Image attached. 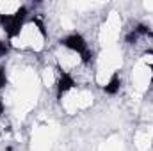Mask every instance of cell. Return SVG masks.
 Wrapping results in <instances>:
<instances>
[{"instance_id": "1", "label": "cell", "mask_w": 153, "mask_h": 151, "mask_svg": "<svg viewBox=\"0 0 153 151\" xmlns=\"http://www.w3.org/2000/svg\"><path fill=\"white\" fill-rule=\"evenodd\" d=\"M9 52H11V43L7 39H0V59L7 57Z\"/></svg>"}, {"instance_id": "2", "label": "cell", "mask_w": 153, "mask_h": 151, "mask_svg": "<svg viewBox=\"0 0 153 151\" xmlns=\"http://www.w3.org/2000/svg\"><path fill=\"white\" fill-rule=\"evenodd\" d=\"M5 84H7V73H5V68L0 64V91L5 87Z\"/></svg>"}]
</instances>
